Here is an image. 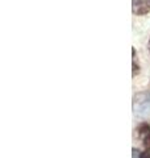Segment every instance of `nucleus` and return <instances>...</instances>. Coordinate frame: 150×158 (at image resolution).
Masks as SVG:
<instances>
[{
  "label": "nucleus",
  "instance_id": "obj_4",
  "mask_svg": "<svg viewBox=\"0 0 150 158\" xmlns=\"http://www.w3.org/2000/svg\"><path fill=\"white\" fill-rule=\"evenodd\" d=\"M141 158H150V148H148L146 150L141 153Z\"/></svg>",
  "mask_w": 150,
  "mask_h": 158
},
{
  "label": "nucleus",
  "instance_id": "obj_3",
  "mask_svg": "<svg viewBox=\"0 0 150 158\" xmlns=\"http://www.w3.org/2000/svg\"><path fill=\"white\" fill-rule=\"evenodd\" d=\"M142 140H144V144H145V145H146V146H150V131H149L148 135L142 138Z\"/></svg>",
  "mask_w": 150,
  "mask_h": 158
},
{
  "label": "nucleus",
  "instance_id": "obj_1",
  "mask_svg": "<svg viewBox=\"0 0 150 158\" xmlns=\"http://www.w3.org/2000/svg\"><path fill=\"white\" fill-rule=\"evenodd\" d=\"M133 111L136 115L148 117L150 116V94L140 92L133 98Z\"/></svg>",
  "mask_w": 150,
  "mask_h": 158
},
{
  "label": "nucleus",
  "instance_id": "obj_6",
  "mask_svg": "<svg viewBox=\"0 0 150 158\" xmlns=\"http://www.w3.org/2000/svg\"><path fill=\"white\" fill-rule=\"evenodd\" d=\"M149 50H150V41H149Z\"/></svg>",
  "mask_w": 150,
  "mask_h": 158
},
{
  "label": "nucleus",
  "instance_id": "obj_2",
  "mask_svg": "<svg viewBox=\"0 0 150 158\" xmlns=\"http://www.w3.org/2000/svg\"><path fill=\"white\" fill-rule=\"evenodd\" d=\"M132 11L134 15L142 16L150 12V0H132Z\"/></svg>",
  "mask_w": 150,
  "mask_h": 158
},
{
  "label": "nucleus",
  "instance_id": "obj_5",
  "mask_svg": "<svg viewBox=\"0 0 150 158\" xmlns=\"http://www.w3.org/2000/svg\"><path fill=\"white\" fill-rule=\"evenodd\" d=\"M132 152H133V158H141V154H138L140 152L137 149H133Z\"/></svg>",
  "mask_w": 150,
  "mask_h": 158
}]
</instances>
